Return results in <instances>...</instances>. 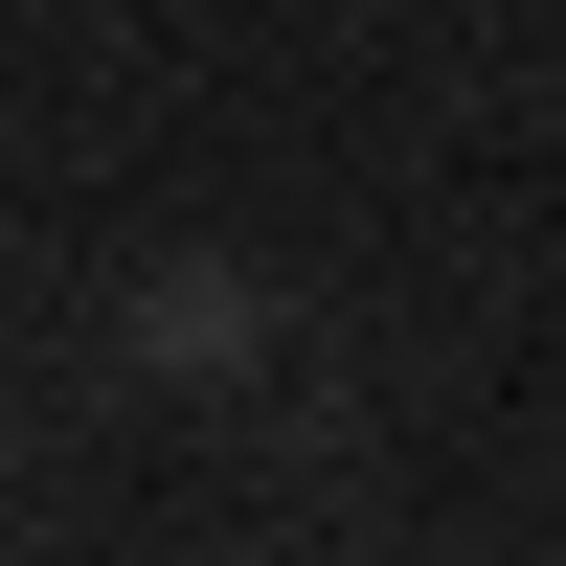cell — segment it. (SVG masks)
<instances>
[{"label":"cell","instance_id":"obj_1","mask_svg":"<svg viewBox=\"0 0 566 566\" xmlns=\"http://www.w3.org/2000/svg\"><path fill=\"white\" fill-rule=\"evenodd\" d=\"M136 340H159V363H181V386H227V363H250V340H272V295H250V272H205V250H181V272H159V295H136Z\"/></svg>","mask_w":566,"mask_h":566}]
</instances>
